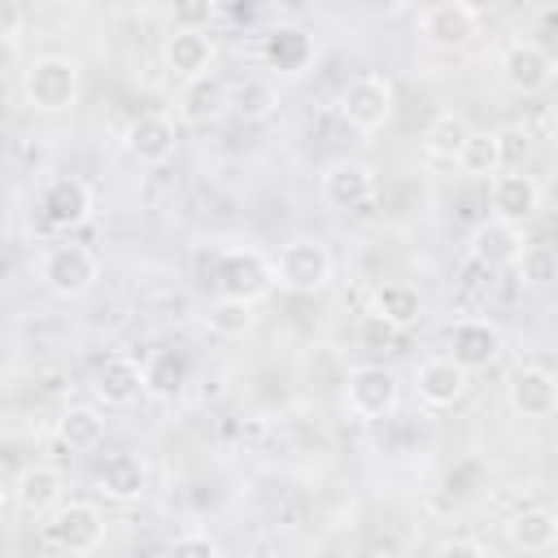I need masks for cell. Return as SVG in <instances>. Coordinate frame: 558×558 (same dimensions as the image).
<instances>
[{
	"instance_id": "6da1fadb",
	"label": "cell",
	"mask_w": 558,
	"mask_h": 558,
	"mask_svg": "<svg viewBox=\"0 0 558 558\" xmlns=\"http://www.w3.org/2000/svg\"><path fill=\"white\" fill-rule=\"evenodd\" d=\"M78 87H83V70L65 52H39L22 70V100L35 113H65V109H74L78 105Z\"/></svg>"
},
{
	"instance_id": "7a4b0ae2",
	"label": "cell",
	"mask_w": 558,
	"mask_h": 558,
	"mask_svg": "<svg viewBox=\"0 0 558 558\" xmlns=\"http://www.w3.org/2000/svg\"><path fill=\"white\" fill-rule=\"evenodd\" d=\"M44 541L61 554H92L105 541V514L96 501H61L44 514Z\"/></svg>"
},
{
	"instance_id": "3957f363",
	"label": "cell",
	"mask_w": 558,
	"mask_h": 558,
	"mask_svg": "<svg viewBox=\"0 0 558 558\" xmlns=\"http://www.w3.org/2000/svg\"><path fill=\"white\" fill-rule=\"evenodd\" d=\"M275 283L283 292H296V296H314L331 283V253L323 240H288L275 257Z\"/></svg>"
},
{
	"instance_id": "277c9868",
	"label": "cell",
	"mask_w": 558,
	"mask_h": 558,
	"mask_svg": "<svg viewBox=\"0 0 558 558\" xmlns=\"http://www.w3.org/2000/svg\"><path fill=\"white\" fill-rule=\"evenodd\" d=\"M336 109L340 118L353 126V131H379L392 122V109H397V96H392V83L384 74H353L340 96H336Z\"/></svg>"
},
{
	"instance_id": "5b68a950",
	"label": "cell",
	"mask_w": 558,
	"mask_h": 558,
	"mask_svg": "<svg viewBox=\"0 0 558 558\" xmlns=\"http://www.w3.org/2000/svg\"><path fill=\"white\" fill-rule=\"evenodd\" d=\"M96 279H100V262H96V253L87 244H52L39 257V283L61 301L83 296Z\"/></svg>"
},
{
	"instance_id": "8992f818",
	"label": "cell",
	"mask_w": 558,
	"mask_h": 558,
	"mask_svg": "<svg viewBox=\"0 0 558 558\" xmlns=\"http://www.w3.org/2000/svg\"><path fill=\"white\" fill-rule=\"evenodd\" d=\"M397 401H401V384H397V375L388 366L362 362V366H353L344 375V405H349V414L375 423V418H388L397 410Z\"/></svg>"
},
{
	"instance_id": "52a82bcc",
	"label": "cell",
	"mask_w": 558,
	"mask_h": 558,
	"mask_svg": "<svg viewBox=\"0 0 558 558\" xmlns=\"http://www.w3.org/2000/svg\"><path fill=\"white\" fill-rule=\"evenodd\" d=\"M480 35V13H471L462 0H436L418 13V39L436 52H462Z\"/></svg>"
},
{
	"instance_id": "ba28073f",
	"label": "cell",
	"mask_w": 558,
	"mask_h": 558,
	"mask_svg": "<svg viewBox=\"0 0 558 558\" xmlns=\"http://www.w3.org/2000/svg\"><path fill=\"white\" fill-rule=\"evenodd\" d=\"M214 283L222 296H240V301H262L270 288H275V262H266L257 248H235V253H222L218 257V270H214Z\"/></svg>"
},
{
	"instance_id": "9c48e42d",
	"label": "cell",
	"mask_w": 558,
	"mask_h": 558,
	"mask_svg": "<svg viewBox=\"0 0 558 558\" xmlns=\"http://www.w3.org/2000/svg\"><path fill=\"white\" fill-rule=\"evenodd\" d=\"M523 248H527L523 227H519V222H506V218H488V222H480V227L466 235V257H471L480 270H488V275L519 266Z\"/></svg>"
},
{
	"instance_id": "30bf717a",
	"label": "cell",
	"mask_w": 558,
	"mask_h": 558,
	"mask_svg": "<svg viewBox=\"0 0 558 558\" xmlns=\"http://www.w3.org/2000/svg\"><path fill=\"white\" fill-rule=\"evenodd\" d=\"M174 109H179V122H187V126H214L222 113H231V83L214 70L183 78Z\"/></svg>"
},
{
	"instance_id": "8fae6325",
	"label": "cell",
	"mask_w": 558,
	"mask_h": 558,
	"mask_svg": "<svg viewBox=\"0 0 558 558\" xmlns=\"http://www.w3.org/2000/svg\"><path fill=\"white\" fill-rule=\"evenodd\" d=\"M501 353H506V336H501L497 323H488V318H462V323L449 327V357H458L471 375L497 366Z\"/></svg>"
},
{
	"instance_id": "7c38bea8",
	"label": "cell",
	"mask_w": 558,
	"mask_h": 558,
	"mask_svg": "<svg viewBox=\"0 0 558 558\" xmlns=\"http://www.w3.org/2000/svg\"><path fill=\"white\" fill-rule=\"evenodd\" d=\"M39 218L52 227V231H70V227H83L92 218V187L74 174H57L44 183L39 192Z\"/></svg>"
},
{
	"instance_id": "4fadbf2b",
	"label": "cell",
	"mask_w": 558,
	"mask_h": 558,
	"mask_svg": "<svg viewBox=\"0 0 558 558\" xmlns=\"http://www.w3.org/2000/svg\"><path fill=\"white\" fill-rule=\"evenodd\" d=\"M497 70H501V83L510 92H519V96H536V92H545L554 83V57L541 44H532V39H514L501 52Z\"/></svg>"
},
{
	"instance_id": "5bb4252c",
	"label": "cell",
	"mask_w": 558,
	"mask_h": 558,
	"mask_svg": "<svg viewBox=\"0 0 558 558\" xmlns=\"http://www.w3.org/2000/svg\"><path fill=\"white\" fill-rule=\"evenodd\" d=\"M466 388H471V371L458 362V357H427V362H418V371H414V392H418V401L423 405H432V410H449V405H458L462 397H466Z\"/></svg>"
},
{
	"instance_id": "9a60e30c",
	"label": "cell",
	"mask_w": 558,
	"mask_h": 558,
	"mask_svg": "<svg viewBox=\"0 0 558 558\" xmlns=\"http://www.w3.org/2000/svg\"><path fill=\"white\" fill-rule=\"evenodd\" d=\"M506 401L519 418H549L558 410V375L545 366H519L506 379Z\"/></svg>"
},
{
	"instance_id": "2e32d148",
	"label": "cell",
	"mask_w": 558,
	"mask_h": 558,
	"mask_svg": "<svg viewBox=\"0 0 558 558\" xmlns=\"http://www.w3.org/2000/svg\"><path fill=\"white\" fill-rule=\"evenodd\" d=\"M92 392H96L100 405L126 410V405H135V401L148 392V388H144V366H140L135 357H126V353H109V357L96 366V375H92Z\"/></svg>"
},
{
	"instance_id": "e0dca14e",
	"label": "cell",
	"mask_w": 558,
	"mask_h": 558,
	"mask_svg": "<svg viewBox=\"0 0 558 558\" xmlns=\"http://www.w3.org/2000/svg\"><path fill=\"white\" fill-rule=\"evenodd\" d=\"M488 201H493V218H506V222L523 227L541 209V183L523 170H497L493 187H488Z\"/></svg>"
},
{
	"instance_id": "ac0fdd59",
	"label": "cell",
	"mask_w": 558,
	"mask_h": 558,
	"mask_svg": "<svg viewBox=\"0 0 558 558\" xmlns=\"http://www.w3.org/2000/svg\"><path fill=\"white\" fill-rule=\"evenodd\" d=\"M9 497L22 514H48L52 506L65 501V475L61 466H48V462H31L13 484H9Z\"/></svg>"
},
{
	"instance_id": "d6986e66",
	"label": "cell",
	"mask_w": 558,
	"mask_h": 558,
	"mask_svg": "<svg viewBox=\"0 0 558 558\" xmlns=\"http://www.w3.org/2000/svg\"><path fill=\"white\" fill-rule=\"evenodd\" d=\"M174 148H179V126L166 113H140L126 126V153L140 166H161V161L174 157Z\"/></svg>"
},
{
	"instance_id": "ffe728a7",
	"label": "cell",
	"mask_w": 558,
	"mask_h": 558,
	"mask_svg": "<svg viewBox=\"0 0 558 558\" xmlns=\"http://www.w3.org/2000/svg\"><path fill=\"white\" fill-rule=\"evenodd\" d=\"M323 201L331 205V209H357V205H366L371 196H375V170L366 166V161H331L327 170H323Z\"/></svg>"
},
{
	"instance_id": "44dd1931",
	"label": "cell",
	"mask_w": 558,
	"mask_h": 558,
	"mask_svg": "<svg viewBox=\"0 0 558 558\" xmlns=\"http://www.w3.org/2000/svg\"><path fill=\"white\" fill-rule=\"evenodd\" d=\"M214 35H205V31H183V26H174L170 35H166V44H161V61H166V70L174 74V78H196V74H205V70H214Z\"/></svg>"
},
{
	"instance_id": "7402d4cb",
	"label": "cell",
	"mask_w": 558,
	"mask_h": 558,
	"mask_svg": "<svg viewBox=\"0 0 558 558\" xmlns=\"http://www.w3.org/2000/svg\"><path fill=\"white\" fill-rule=\"evenodd\" d=\"M148 488V466L144 458L135 453H109L100 466H96V493L109 497V501H140Z\"/></svg>"
},
{
	"instance_id": "603a6c76",
	"label": "cell",
	"mask_w": 558,
	"mask_h": 558,
	"mask_svg": "<svg viewBox=\"0 0 558 558\" xmlns=\"http://www.w3.org/2000/svg\"><path fill=\"white\" fill-rule=\"evenodd\" d=\"M192 379V353L187 349H157L144 362V388L157 401H174Z\"/></svg>"
},
{
	"instance_id": "cb8c5ba5",
	"label": "cell",
	"mask_w": 558,
	"mask_h": 558,
	"mask_svg": "<svg viewBox=\"0 0 558 558\" xmlns=\"http://www.w3.org/2000/svg\"><path fill=\"white\" fill-rule=\"evenodd\" d=\"M310 57H314V44H310V35L296 31V26H275V31H266V39H262V61H266V70H275V74H301V70L310 65Z\"/></svg>"
},
{
	"instance_id": "d4e9b609",
	"label": "cell",
	"mask_w": 558,
	"mask_h": 558,
	"mask_svg": "<svg viewBox=\"0 0 558 558\" xmlns=\"http://www.w3.org/2000/svg\"><path fill=\"white\" fill-rule=\"evenodd\" d=\"M371 310H375L384 323H392L397 331H410V327H418V318H423V296H418L414 283L392 279V283H379V288H375Z\"/></svg>"
},
{
	"instance_id": "484cf974",
	"label": "cell",
	"mask_w": 558,
	"mask_h": 558,
	"mask_svg": "<svg viewBox=\"0 0 558 558\" xmlns=\"http://www.w3.org/2000/svg\"><path fill=\"white\" fill-rule=\"evenodd\" d=\"M57 436H61L65 449L92 453V449H100V440H105V418H100V410H92V405H65L61 418H57Z\"/></svg>"
},
{
	"instance_id": "4316f807",
	"label": "cell",
	"mask_w": 558,
	"mask_h": 558,
	"mask_svg": "<svg viewBox=\"0 0 558 558\" xmlns=\"http://www.w3.org/2000/svg\"><path fill=\"white\" fill-rule=\"evenodd\" d=\"M466 140H471V126H466L458 113H436V118L427 122V131H423V148H427L432 161H453V166H458Z\"/></svg>"
},
{
	"instance_id": "83f0119b",
	"label": "cell",
	"mask_w": 558,
	"mask_h": 558,
	"mask_svg": "<svg viewBox=\"0 0 558 558\" xmlns=\"http://www.w3.org/2000/svg\"><path fill=\"white\" fill-rule=\"evenodd\" d=\"M253 323H257L253 301H240V296H222L218 292V301L205 310V327L214 336H222V340H244L253 331Z\"/></svg>"
},
{
	"instance_id": "f1b7e54d",
	"label": "cell",
	"mask_w": 558,
	"mask_h": 558,
	"mask_svg": "<svg viewBox=\"0 0 558 558\" xmlns=\"http://www.w3.org/2000/svg\"><path fill=\"white\" fill-rule=\"evenodd\" d=\"M510 541H514L519 549H527V554L549 549V545L558 541V519H554V510H541V506L519 510V514L510 519Z\"/></svg>"
},
{
	"instance_id": "f546056e",
	"label": "cell",
	"mask_w": 558,
	"mask_h": 558,
	"mask_svg": "<svg viewBox=\"0 0 558 558\" xmlns=\"http://www.w3.org/2000/svg\"><path fill=\"white\" fill-rule=\"evenodd\" d=\"M279 105V92L270 78H244L231 87V113L240 118H270Z\"/></svg>"
},
{
	"instance_id": "4dcf8cb0",
	"label": "cell",
	"mask_w": 558,
	"mask_h": 558,
	"mask_svg": "<svg viewBox=\"0 0 558 558\" xmlns=\"http://www.w3.org/2000/svg\"><path fill=\"white\" fill-rule=\"evenodd\" d=\"M458 166L475 179H488L501 170V153H497V131H471V140L462 144V157Z\"/></svg>"
},
{
	"instance_id": "1f68e13d",
	"label": "cell",
	"mask_w": 558,
	"mask_h": 558,
	"mask_svg": "<svg viewBox=\"0 0 558 558\" xmlns=\"http://www.w3.org/2000/svg\"><path fill=\"white\" fill-rule=\"evenodd\" d=\"M519 275L527 288H549L558 283V248L549 244H527L523 257H519Z\"/></svg>"
},
{
	"instance_id": "d6a6232c",
	"label": "cell",
	"mask_w": 558,
	"mask_h": 558,
	"mask_svg": "<svg viewBox=\"0 0 558 558\" xmlns=\"http://www.w3.org/2000/svg\"><path fill=\"white\" fill-rule=\"evenodd\" d=\"M497 153H501V170H523L532 161V131L519 122L497 126Z\"/></svg>"
},
{
	"instance_id": "836d02e7",
	"label": "cell",
	"mask_w": 558,
	"mask_h": 558,
	"mask_svg": "<svg viewBox=\"0 0 558 558\" xmlns=\"http://www.w3.org/2000/svg\"><path fill=\"white\" fill-rule=\"evenodd\" d=\"M218 13V0H170V22L183 31H205Z\"/></svg>"
},
{
	"instance_id": "e575fe53",
	"label": "cell",
	"mask_w": 558,
	"mask_h": 558,
	"mask_svg": "<svg viewBox=\"0 0 558 558\" xmlns=\"http://www.w3.org/2000/svg\"><path fill=\"white\" fill-rule=\"evenodd\" d=\"M170 554H196V558H218L222 545L209 536V532H179L170 541Z\"/></svg>"
},
{
	"instance_id": "d590c367",
	"label": "cell",
	"mask_w": 558,
	"mask_h": 558,
	"mask_svg": "<svg viewBox=\"0 0 558 558\" xmlns=\"http://www.w3.org/2000/svg\"><path fill=\"white\" fill-rule=\"evenodd\" d=\"M397 336H401V331H397L392 323H384L375 310L362 318V344H366V349H392Z\"/></svg>"
},
{
	"instance_id": "8d00e7d4",
	"label": "cell",
	"mask_w": 558,
	"mask_h": 558,
	"mask_svg": "<svg viewBox=\"0 0 558 558\" xmlns=\"http://www.w3.org/2000/svg\"><path fill=\"white\" fill-rule=\"evenodd\" d=\"M436 554H475V558H484L488 545L484 541H466V536H449V541L436 545Z\"/></svg>"
},
{
	"instance_id": "74e56055",
	"label": "cell",
	"mask_w": 558,
	"mask_h": 558,
	"mask_svg": "<svg viewBox=\"0 0 558 558\" xmlns=\"http://www.w3.org/2000/svg\"><path fill=\"white\" fill-rule=\"evenodd\" d=\"M17 35H22V9H17V0H9V13H4V39H9V52L17 48Z\"/></svg>"
},
{
	"instance_id": "f35d334b",
	"label": "cell",
	"mask_w": 558,
	"mask_h": 558,
	"mask_svg": "<svg viewBox=\"0 0 558 558\" xmlns=\"http://www.w3.org/2000/svg\"><path fill=\"white\" fill-rule=\"evenodd\" d=\"M410 0H366V9L371 13H379V17H392V13H401Z\"/></svg>"
},
{
	"instance_id": "ab89813d",
	"label": "cell",
	"mask_w": 558,
	"mask_h": 558,
	"mask_svg": "<svg viewBox=\"0 0 558 558\" xmlns=\"http://www.w3.org/2000/svg\"><path fill=\"white\" fill-rule=\"evenodd\" d=\"M462 4H466L471 13H480V17H488V13H497L506 0H462Z\"/></svg>"
},
{
	"instance_id": "60d3db41",
	"label": "cell",
	"mask_w": 558,
	"mask_h": 558,
	"mask_svg": "<svg viewBox=\"0 0 558 558\" xmlns=\"http://www.w3.org/2000/svg\"><path fill=\"white\" fill-rule=\"evenodd\" d=\"M541 26H545V31H558V9H549V13L541 17Z\"/></svg>"
},
{
	"instance_id": "b9f144b4",
	"label": "cell",
	"mask_w": 558,
	"mask_h": 558,
	"mask_svg": "<svg viewBox=\"0 0 558 558\" xmlns=\"http://www.w3.org/2000/svg\"><path fill=\"white\" fill-rule=\"evenodd\" d=\"M26 4H31V9H61L65 0H26Z\"/></svg>"
},
{
	"instance_id": "7bdbcfd3",
	"label": "cell",
	"mask_w": 558,
	"mask_h": 558,
	"mask_svg": "<svg viewBox=\"0 0 558 558\" xmlns=\"http://www.w3.org/2000/svg\"><path fill=\"white\" fill-rule=\"evenodd\" d=\"M554 519H558V506H554Z\"/></svg>"
}]
</instances>
